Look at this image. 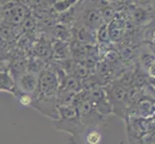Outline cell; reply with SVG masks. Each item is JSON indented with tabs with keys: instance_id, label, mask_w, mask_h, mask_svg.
Returning <instances> with one entry per match:
<instances>
[{
	"instance_id": "obj_1",
	"label": "cell",
	"mask_w": 155,
	"mask_h": 144,
	"mask_svg": "<svg viewBox=\"0 0 155 144\" xmlns=\"http://www.w3.org/2000/svg\"><path fill=\"white\" fill-rule=\"evenodd\" d=\"M59 119L55 121V129L78 138L86 132V128L80 119L78 109L74 106H59Z\"/></svg>"
},
{
	"instance_id": "obj_2",
	"label": "cell",
	"mask_w": 155,
	"mask_h": 144,
	"mask_svg": "<svg viewBox=\"0 0 155 144\" xmlns=\"http://www.w3.org/2000/svg\"><path fill=\"white\" fill-rule=\"evenodd\" d=\"M105 92L108 98L110 105L113 110V114L124 118L127 115L128 98H129V90L124 88L119 83H113L104 88Z\"/></svg>"
},
{
	"instance_id": "obj_3",
	"label": "cell",
	"mask_w": 155,
	"mask_h": 144,
	"mask_svg": "<svg viewBox=\"0 0 155 144\" xmlns=\"http://www.w3.org/2000/svg\"><path fill=\"white\" fill-rule=\"evenodd\" d=\"M60 88L57 73L52 66H48L39 74L38 88L33 98L37 96L41 97H57V93Z\"/></svg>"
},
{
	"instance_id": "obj_4",
	"label": "cell",
	"mask_w": 155,
	"mask_h": 144,
	"mask_svg": "<svg viewBox=\"0 0 155 144\" xmlns=\"http://www.w3.org/2000/svg\"><path fill=\"white\" fill-rule=\"evenodd\" d=\"M32 108L37 110L41 114L47 116L48 118L56 121L59 119V104L57 97H41L37 96L33 98L31 106Z\"/></svg>"
},
{
	"instance_id": "obj_5",
	"label": "cell",
	"mask_w": 155,
	"mask_h": 144,
	"mask_svg": "<svg viewBox=\"0 0 155 144\" xmlns=\"http://www.w3.org/2000/svg\"><path fill=\"white\" fill-rule=\"evenodd\" d=\"M90 100L94 105L95 109L101 116H107L113 114V110L105 92L103 87H97L90 90H87Z\"/></svg>"
},
{
	"instance_id": "obj_6",
	"label": "cell",
	"mask_w": 155,
	"mask_h": 144,
	"mask_svg": "<svg viewBox=\"0 0 155 144\" xmlns=\"http://www.w3.org/2000/svg\"><path fill=\"white\" fill-rule=\"evenodd\" d=\"M38 75L30 72H25L15 81L17 92L25 93L31 95L33 97L34 94L36 93L37 88H38Z\"/></svg>"
},
{
	"instance_id": "obj_7",
	"label": "cell",
	"mask_w": 155,
	"mask_h": 144,
	"mask_svg": "<svg viewBox=\"0 0 155 144\" xmlns=\"http://www.w3.org/2000/svg\"><path fill=\"white\" fill-rule=\"evenodd\" d=\"M72 37L74 40L86 45H94L97 42V32L82 23L72 30Z\"/></svg>"
},
{
	"instance_id": "obj_8",
	"label": "cell",
	"mask_w": 155,
	"mask_h": 144,
	"mask_svg": "<svg viewBox=\"0 0 155 144\" xmlns=\"http://www.w3.org/2000/svg\"><path fill=\"white\" fill-rule=\"evenodd\" d=\"M104 20L101 15L100 10L92 8L84 11L82 14V24L87 26L90 29L97 32L98 28L104 24Z\"/></svg>"
},
{
	"instance_id": "obj_9",
	"label": "cell",
	"mask_w": 155,
	"mask_h": 144,
	"mask_svg": "<svg viewBox=\"0 0 155 144\" xmlns=\"http://www.w3.org/2000/svg\"><path fill=\"white\" fill-rule=\"evenodd\" d=\"M107 26H108V32L111 41H120L124 37L125 31V21L116 15L109 23H107Z\"/></svg>"
},
{
	"instance_id": "obj_10",
	"label": "cell",
	"mask_w": 155,
	"mask_h": 144,
	"mask_svg": "<svg viewBox=\"0 0 155 144\" xmlns=\"http://www.w3.org/2000/svg\"><path fill=\"white\" fill-rule=\"evenodd\" d=\"M31 50L33 51L34 56L46 61L52 56V43L44 37H41L37 41H34Z\"/></svg>"
},
{
	"instance_id": "obj_11",
	"label": "cell",
	"mask_w": 155,
	"mask_h": 144,
	"mask_svg": "<svg viewBox=\"0 0 155 144\" xmlns=\"http://www.w3.org/2000/svg\"><path fill=\"white\" fill-rule=\"evenodd\" d=\"M52 43V56L54 61L61 62L69 60L71 57V48H69V42H65L61 40H55Z\"/></svg>"
},
{
	"instance_id": "obj_12",
	"label": "cell",
	"mask_w": 155,
	"mask_h": 144,
	"mask_svg": "<svg viewBox=\"0 0 155 144\" xmlns=\"http://www.w3.org/2000/svg\"><path fill=\"white\" fill-rule=\"evenodd\" d=\"M0 91H8L14 95L17 92L15 80L9 72H0Z\"/></svg>"
},
{
	"instance_id": "obj_13",
	"label": "cell",
	"mask_w": 155,
	"mask_h": 144,
	"mask_svg": "<svg viewBox=\"0 0 155 144\" xmlns=\"http://www.w3.org/2000/svg\"><path fill=\"white\" fill-rule=\"evenodd\" d=\"M85 140L88 144H99L102 140V135L97 129H91L88 130Z\"/></svg>"
},
{
	"instance_id": "obj_14",
	"label": "cell",
	"mask_w": 155,
	"mask_h": 144,
	"mask_svg": "<svg viewBox=\"0 0 155 144\" xmlns=\"http://www.w3.org/2000/svg\"><path fill=\"white\" fill-rule=\"evenodd\" d=\"M97 40L102 44H108V42L111 41L107 23H104L100 28L97 30Z\"/></svg>"
},
{
	"instance_id": "obj_15",
	"label": "cell",
	"mask_w": 155,
	"mask_h": 144,
	"mask_svg": "<svg viewBox=\"0 0 155 144\" xmlns=\"http://www.w3.org/2000/svg\"><path fill=\"white\" fill-rule=\"evenodd\" d=\"M15 97L18 100V102L25 107H30L32 101H33V97L31 95L25 94V93H20V92H17L15 94Z\"/></svg>"
},
{
	"instance_id": "obj_16",
	"label": "cell",
	"mask_w": 155,
	"mask_h": 144,
	"mask_svg": "<svg viewBox=\"0 0 155 144\" xmlns=\"http://www.w3.org/2000/svg\"><path fill=\"white\" fill-rule=\"evenodd\" d=\"M147 74L149 78H155V58L152 61V62L150 63V66H148L147 70Z\"/></svg>"
},
{
	"instance_id": "obj_17",
	"label": "cell",
	"mask_w": 155,
	"mask_h": 144,
	"mask_svg": "<svg viewBox=\"0 0 155 144\" xmlns=\"http://www.w3.org/2000/svg\"><path fill=\"white\" fill-rule=\"evenodd\" d=\"M133 1H134V3L137 6L143 7V6H148L152 2V0H133Z\"/></svg>"
},
{
	"instance_id": "obj_18",
	"label": "cell",
	"mask_w": 155,
	"mask_h": 144,
	"mask_svg": "<svg viewBox=\"0 0 155 144\" xmlns=\"http://www.w3.org/2000/svg\"><path fill=\"white\" fill-rule=\"evenodd\" d=\"M148 87L152 90V92L154 93V98H155V78H149Z\"/></svg>"
},
{
	"instance_id": "obj_19",
	"label": "cell",
	"mask_w": 155,
	"mask_h": 144,
	"mask_svg": "<svg viewBox=\"0 0 155 144\" xmlns=\"http://www.w3.org/2000/svg\"><path fill=\"white\" fill-rule=\"evenodd\" d=\"M2 20V5L0 3V22H1Z\"/></svg>"
},
{
	"instance_id": "obj_20",
	"label": "cell",
	"mask_w": 155,
	"mask_h": 144,
	"mask_svg": "<svg viewBox=\"0 0 155 144\" xmlns=\"http://www.w3.org/2000/svg\"><path fill=\"white\" fill-rule=\"evenodd\" d=\"M109 2H111V3H114V2H117V1H120V0H108Z\"/></svg>"
},
{
	"instance_id": "obj_21",
	"label": "cell",
	"mask_w": 155,
	"mask_h": 144,
	"mask_svg": "<svg viewBox=\"0 0 155 144\" xmlns=\"http://www.w3.org/2000/svg\"><path fill=\"white\" fill-rule=\"evenodd\" d=\"M0 24H1V22H0Z\"/></svg>"
}]
</instances>
